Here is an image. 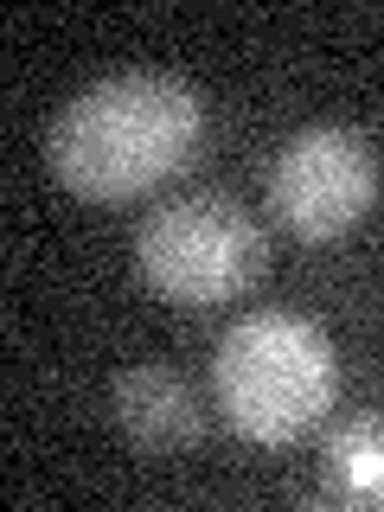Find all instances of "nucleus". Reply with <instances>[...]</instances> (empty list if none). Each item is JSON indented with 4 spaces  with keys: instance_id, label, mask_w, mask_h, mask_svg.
<instances>
[{
    "instance_id": "1",
    "label": "nucleus",
    "mask_w": 384,
    "mask_h": 512,
    "mask_svg": "<svg viewBox=\"0 0 384 512\" xmlns=\"http://www.w3.org/2000/svg\"><path fill=\"white\" fill-rule=\"evenodd\" d=\"M205 141V96L173 71H116L77 90L45 128V160L64 192L122 205L154 192Z\"/></svg>"
},
{
    "instance_id": "2",
    "label": "nucleus",
    "mask_w": 384,
    "mask_h": 512,
    "mask_svg": "<svg viewBox=\"0 0 384 512\" xmlns=\"http://www.w3.org/2000/svg\"><path fill=\"white\" fill-rule=\"evenodd\" d=\"M212 384L237 436L295 442L340 397V352L301 314H244L218 340Z\"/></svg>"
},
{
    "instance_id": "3",
    "label": "nucleus",
    "mask_w": 384,
    "mask_h": 512,
    "mask_svg": "<svg viewBox=\"0 0 384 512\" xmlns=\"http://www.w3.org/2000/svg\"><path fill=\"white\" fill-rule=\"evenodd\" d=\"M135 263L154 295L180 301V308H224L263 282L269 244L237 199L186 192V199H167L141 218Z\"/></svg>"
},
{
    "instance_id": "4",
    "label": "nucleus",
    "mask_w": 384,
    "mask_h": 512,
    "mask_svg": "<svg viewBox=\"0 0 384 512\" xmlns=\"http://www.w3.org/2000/svg\"><path fill=\"white\" fill-rule=\"evenodd\" d=\"M378 199V148L346 122H308L269 160V205L295 237H346Z\"/></svg>"
},
{
    "instance_id": "5",
    "label": "nucleus",
    "mask_w": 384,
    "mask_h": 512,
    "mask_svg": "<svg viewBox=\"0 0 384 512\" xmlns=\"http://www.w3.org/2000/svg\"><path fill=\"white\" fill-rule=\"evenodd\" d=\"M116 429L148 455H180L205 436V410L192 397V384L167 365H128L116 378Z\"/></svg>"
},
{
    "instance_id": "6",
    "label": "nucleus",
    "mask_w": 384,
    "mask_h": 512,
    "mask_svg": "<svg viewBox=\"0 0 384 512\" xmlns=\"http://www.w3.org/2000/svg\"><path fill=\"white\" fill-rule=\"evenodd\" d=\"M320 487L340 506H384V410H359L333 423L320 448Z\"/></svg>"
}]
</instances>
